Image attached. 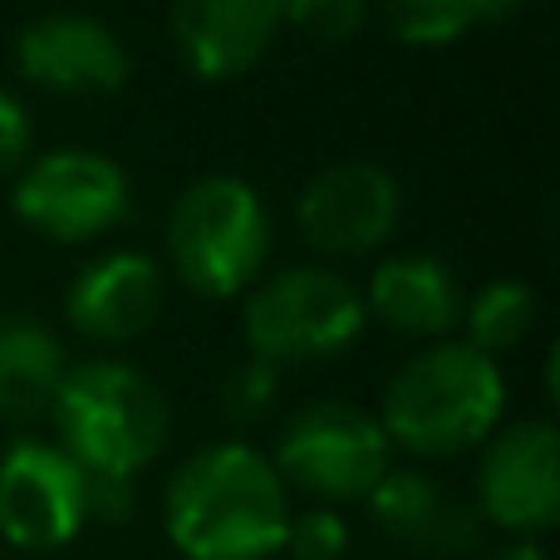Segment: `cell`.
<instances>
[{
	"mask_svg": "<svg viewBox=\"0 0 560 560\" xmlns=\"http://www.w3.org/2000/svg\"><path fill=\"white\" fill-rule=\"evenodd\" d=\"M271 212L242 177H197L167 217V261L202 300H232L266 271Z\"/></svg>",
	"mask_w": 560,
	"mask_h": 560,
	"instance_id": "obj_4",
	"label": "cell"
},
{
	"mask_svg": "<svg viewBox=\"0 0 560 560\" xmlns=\"http://www.w3.org/2000/svg\"><path fill=\"white\" fill-rule=\"evenodd\" d=\"M280 20L295 30L300 39L315 45H345L364 30L369 0H280Z\"/></svg>",
	"mask_w": 560,
	"mask_h": 560,
	"instance_id": "obj_19",
	"label": "cell"
},
{
	"mask_svg": "<svg viewBox=\"0 0 560 560\" xmlns=\"http://www.w3.org/2000/svg\"><path fill=\"white\" fill-rule=\"evenodd\" d=\"M59 378H65L59 339L35 315H0V418L30 423L49 413Z\"/></svg>",
	"mask_w": 560,
	"mask_h": 560,
	"instance_id": "obj_16",
	"label": "cell"
},
{
	"mask_svg": "<svg viewBox=\"0 0 560 560\" xmlns=\"http://www.w3.org/2000/svg\"><path fill=\"white\" fill-rule=\"evenodd\" d=\"M163 526L183 560H266L285 546V482L246 443L197 447L167 477Z\"/></svg>",
	"mask_w": 560,
	"mask_h": 560,
	"instance_id": "obj_1",
	"label": "cell"
},
{
	"mask_svg": "<svg viewBox=\"0 0 560 560\" xmlns=\"http://www.w3.org/2000/svg\"><path fill=\"white\" fill-rule=\"evenodd\" d=\"M364 315L384 319L394 335L408 339H447L463 319V290L438 256H388L374 266L364 290Z\"/></svg>",
	"mask_w": 560,
	"mask_h": 560,
	"instance_id": "obj_15",
	"label": "cell"
},
{
	"mask_svg": "<svg viewBox=\"0 0 560 560\" xmlns=\"http://www.w3.org/2000/svg\"><path fill=\"white\" fill-rule=\"evenodd\" d=\"M30 158V114L0 89V183Z\"/></svg>",
	"mask_w": 560,
	"mask_h": 560,
	"instance_id": "obj_23",
	"label": "cell"
},
{
	"mask_svg": "<svg viewBox=\"0 0 560 560\" xmlns=\"http://www.w3.org/2000/svg\"><path fill=\"white\" fill-rule=\"evenodd\" d=\"M276 394H280L276 369L261 364V359H246V364H236L232 374L222 378V418L236 428L261 423L276 408Z\"/></svg>",
	"mask_w": 560,
	"mask_h": 560,
	"instance_id": "obj_20",
	"label": "cell"
},
{
	"mask_svg": "<svg viewBox=\"0 0 560 560\" xmlns=\"http://www.w3.org/2000/svg\"><path fill=\"white\" fill-rule=\"evenodd\" d=\"M89 522L84 472L59 443L5 447L0 457V536L15 551H59Z\"/></svg>",
	"mask_w": 560,
	"mask_h": 560,
	"instance_id": "obj_9",
	"label": "cell"
},
{
	"mask_svg": "<svg viewBox=\"0 0 560 560\" xmlns=\"http://www.w3.org/2000/svg\"><path fill=\"white\" fill-rule=\"evenodd\" d=\"M526 0H492V15H512V10H522Z\"/></svg>",
	"mask_w": 560,
	"mask_h": 560,
	"instance_id": "obj_25",
	"label": "cell"
},
{
	"mask_svg": "<svg viewBox=\"0 0 560 560\" xmlns=\"http://www.w3.org/2000/svg\"><path fill=\"white\" fill-rule=\"evenodd\" d=\"M482 560H551V556H546L536 541H506V546H492Z\"/></svg>",
	"mask_w": 560,
	"mask_h": 560,
	"instance_id": "obj_24",
	"label": "cell"
},
{
	"mask_svg": "<svg viewBox=\"0 0 560 560\" xmlns=\"http://www.w3.org/2000/svg\"><path fill=\"white\" fill-rule=\"evenodd\" d=\"M49 413L59 428V447L79 463V472L128 482L158 463L173 433L167 394L124 359H89L65 369Z\"/></svg>",
	"mask_w": 560,
	"mask_h": 560,
	"instance_id": "obj_3",
	"label": "cell"
},
{
	"mask_svg": "<svg viewBox=\"0 0 560 560\" xmlns=\"http://www.w3.org/2000/svg\"><path fill=\"white\" fill-rule=\"evenodd\" d=\"M388 30L404 45H453L477 20H492V0H384Z\"/></svg>",
	"mask_w": 560,
	"mask_h": 560,
	"instance_id": "obj_18",
	"label": "cell"
},
{
	"mask_svg": "<svg viewBox=\"0 0 560 560\" xmlns=\"http://www.w3.org/2000/svg\"><path fill=\"white\" fill-rule=\"evenodd\" d=\"M374 526L408 556L472 560L482 551V516L472 502L418 467H388L384 482L364 497Z\"/></svg>",
	"mask_w": 560,
	"mask_h": 560,
	"instance_id": "obj_11",
	"label": "cell"
},
{
	"mask_svg": "<svg viewBox=\"0 0 560 560\" xmlns=\"http://www.w3.org/2000/svg\"><path fill=\"white\" fill-rule=\"evenodd\" d=\"M177 59L207 84L236 79L271 49L280 0H173L167 10Z\"/></svg>",
	"mask_w": 560,
	"mask_h": 560,
	"instance_id": "obj_13",
	"label": "cell"
},
{
	"mask_svg": "<svg viewBox=\"0 0 560 560\" xmlns=\"http://www.w3.org/2000/svg\"><path fill=\"white\" fill-rule=\"evenodd\" d=\"M65 315L94 345L138 339L163 315V266L143 252H114L69 280Z\"/></svg>",
	"mask_w": 560,
	"mask_h": 560,
	"instance_id": "obj_14",
	"label": "cell"
},
{
	"mask_svg": "<svg viewBox=\"0 0 560 560\" xmlns=\"http://www.w3.org/2000/svg\"><path fill=\"white\" fill-rule=\"evenodd\" d=\"M15 217L49 242H94L114 232L133 207L128 173L94 148H55L35 158L15 183Z\"/></svg>",
	"mask_w": 560,
	"mask_h": 560,
	"instance_id": "obj_7",
	"label": "cell"
},
{
	"mask_svg": "<svg viewBox=\"0 0 560 560\" xmlns=\"http://www.w3.org/2000/svg\"><path fill=\"white\" fill-rule=\"evenodd\" d=\"M242 325L261 364H315L354 345L364 329V295L325 266H285L252 290Z\"/></svg>",
	"mask_w": 560,
	"mask_h": 560,
	"instance_id": "obj_5",
	"label": "cell"
},
{
	"mask_svg": "<svg viewBox=\"0 0 560 560\" xmlns=\"http://www.w3.org/2000/svg\"><path fill=\"white\" fill-rule=\"evenodd\" d=\"M463 325H467V345L482 349L487 359L522 345L536 325L532 285H522V280H492V285H482L472 300H463Z\"/></svg>",
	"mask_w": 560,
	"mask_h": 560,
	"instance_id": "obj_17",
	"label": "cell"
},
{
	"mask_svg": "<svg viewBox=\"0 0 560 560\" xmlns=\"http://www.w3.org/2000/svg\"><path fill=\"white\" fill-rule=\"evenodd\" d=\"M506 413V384L497 359L472 345H428L394 374L384 394L388 443L413 457H457L467 447H482Z\"/></svg>",
	"mask_w": 560,
	"mask_h": 560,
	"instance_id": "obj_2",
	"label": "cell"
},
{
	"mask_svg": "<svg viewBox=\"0 0 560 560\" xmlns=\"http://www.w3.org/2000/svg\"><path fill=\"white\" fill-rule=\"evenodd\" d=\"M290 560H345L349 551V526L329 506H310V512L290 516L285 526Z\"/></svg>",
	"mask_w": 560,
	"mask_h": 560,
	"instance_id": "obj_21",
	"label": "cell"
},
{
	"mask_svg": "<svg viewBox=\"0 0 560 560\" xmlns=\"http://www.w3.org/2000/svg\"><path fill=\"white\" fill-rule=\"evenodd\" d=\"M84 512L94 522H124L133 516V482L128 477H98V472H84Z\"/></svg>",
	"mask_w": 560,
	"mask_h": 560,
	"instance_id": "obj_22",
	"label": "cell"
},
{
	"mask_svg": "<svg viewBox=\"0 0 560 560\" xmlns=\"http://www.w3.org/2000/svg\"><path fill=\"white\" fill-rule=\"evenodd\" d=\"M394 443L374 413L339 398H315L295 408L276 438V477L319 502H364L388 472Z\"/></svg>",
	"mask_w": 560,
	"mask_h": 560,
	"instance_id": "obj_6",
	"label": "cell"
},
{
	"mask_svg": "<svg viewBox=\"0 0 560 560\" xmlns=\"http://www.w3.org/2000/svg\"><path fill=\"white\" fill-rule=\"evenodd\" d=\"M15 65L30 84L65 98H104L128 84V49L104 20L45 15L15 39Z\"/></svg>",
	"mask_w": 560,
	"mask_h": 560,
	"instance_id": "obj_12",
	"label": "cell"
},
{
	"mask_svg": "<svg viewBox=\"0 0 560 560\" xmlns=\"http://www.w3.org/2000/svg\"><path fill=\"white\" fill-rule=\"evenodd\" d=\"M477 516L516 541H532L560 522V438L551 418H526L487 438L477 467Z\"/></svg>",
	"mask_w": 560,
	"mask_h": 560,
	"instance_id": "obj_8",
	"label": "cell"
},
{
	"mask_svg": "<svg viewBox=\"0 0 560 560\" xmlns=\"http://www.w3.org/2000/svg\"><path fill=\"white\" fill-rule=\"evenodd\" d=\"M295 222L319 256H364L394 236L398 183L374 163H335L305 183Z\"/></svg>",
	"mask_w": 560,
	"mask_h": 560,
	"instance_id": "obj_10",
	"label": "cell"
}]
</instances>
